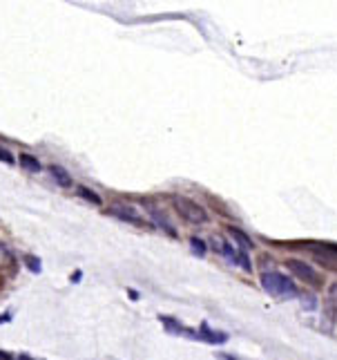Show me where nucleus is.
Listing matches in <instances>:
<instances>
[{"instance_id": "nucleus-12", "label": "nucleus", "mask_w": 337, "mask_h": 360, "mask_svg": "<svg viewBox=\"0 0 337 360\" xmlns=\"http://www.w3.org/2000/svg\"><path fill=\"white\" fill-rule=\"evenodd\" d=\"M237 264L241 266L243 271H248V273H250L252 271V262H250V257H248V251H237Z\"/></svg>"}, {"instance_id": "nucleus-18", "label": "nucleus", "mask_w": 337, "mask_h": 360, "mask_svg": "<svg viewBox=\"0 0 337 360\" xmlns=\"http://www.w3.org/2000/svg\"><path fill=\"white\" fill-rule=\"evenodd\" d=\"M221 360H239V358H234V356H228V354H221Z\"/></svg>"}, {"instance_id": "nucleus-14", "label": "nucleus", "mask_w": 337, "mask_h": 360, "mask_svg": "<svg viewBox=\"0 0 337 360\" xmlns=\"http://www.w3.org/2000/svg\"><path fill=\"white\" fill-rule=\"evenodd\" d=\"M152 217H154V221H157V224H159V226H161V228H163V230H168V233H170V235H176V230H174V228H172V226H170V224H168V219H166V217H163V215H159V213H157V211H154V213H152Z\"/></svg>"}, {"instance_id": "nucleus-1", "label": "nucleus", "mask_w": 337, "mask_h": 360, "mask_svg": "<svg viewBox=\"0 0 337 360\" xmlns=\"http://www.w3.org/2000/svg\"><path fill=\"white\" fill-rule=\"evenodd\" d=\"M261 287H264L266 293L270 295H279V297H295L297 295V287L281 273H275V271H268V273L261 275Z\"/></svg>"}, {"instance_id": "nucleus-7", "label": "nucleus", "mask_w": 337, "mask_h": 360, "mask_svg": "<svg viewBox=\"0 0 337 360\" xmlns=\"http://www.w3.org/2000/svg\"><path fill=\"white\" fill-rule=\"evenodd\" d=\"M50 172H52V177L58 181V186H63V188H69V186H72V177H69V172L65 170L63 166H50Z\"/></svg>"}, {"instance_id": "nucleus-5", "label": "nucleus", "mask_w": 337, "mask_h": 360, "mask_svg": "<svg viewBox=\"0 0 337 360\" xmlns=\"http://www.w3.org/2000/svg\"><path fill=\"white\" fill-rule=\"evenodd\" d=\"M288 269H290L292 273L297 275V278L306 280V282H317V275H315V271L310 269L306 262H301V260H288Z\"/></svg>"}, {"instance_id": "nucleus-20", "label": "nucleus", "mask_w": 337, "mask_h": 360, "mask_svg": "<svg viewBox=\"0 0 337 360\" xmlns=\"http://www.w3.org/2000/svg\"><path fill=\"white\" fill-rule=\"evenodd\" d=\"M0 360H9V356H7L5 351H0Z\"/></svg>"}, {"instance_id": "nucleus-2", "label": "nucleus", "mask_w": 337, "mask_h": 360, "mask_svg": "<svg viewBox=\"0 0 337 360\" xmlns=\"http://www.w3.org/2000/svg\"><path fill=\"white\" fill-rule=\"evenodd\" d=\"M174 206H176V211H179V215L183 217L185 221H190V224H206L208 221V213L203 211L199 204L190 202V199H176Z\"/></svg>"}, {"instance_id": "nucleus-19", "label": "nucleus", "mask_w": 337, "mask_h": 360, "mask_svg": "<svg viewBox=\"0 0 337 360\" xmlns=\"http://www.w3.org/2000/svg\"><path fill=\"white\" fill-rule=\"evenodd\" d=\"M78 280H81V271H76V273L72 275V282H78Z\"/></svg>"}, {"instance_id": "nucleus-13", "label": "nucleus", "mask_w": 337, "mask_h": 360, "mask_svg": "<svg viewBox=\"0 0 337 360\" xmlns=\"http://www.w3.org/2000/svg\"><path fill=\"white\" fill-rule=\"evenodd\" d=\"M190 248H192V253H194L197 257H203V255H206V244H203L199 237H192V239H190Z\"/></svg>"}, {"instance_id": "nucleus-17", "label": "nucleus", "mask_w": 337, "mask_h": 360, "mask_svg": "<svg viewBox=\"0 0 337 360\" xmlns=\"http://www.w3.org/2000/svg\"><path fill=\"white\" fill-rule=\"evenodd\" d=\"M0 161H5V163H14V157H11V152H9V150L0 148Z\"/></svg>"}, {"instance_id": "nucleus-6", "label": "nucleus", "mask_w": 337, "mask_h": 360, "mask_svg": "<svg viewBox=\"0 0 337 360\" xmlns=\"http://www.w3.org/2000/svg\"><path fill=\"white\" fill-rule=\"evenodd\" d=\"M212 246H215L217 251H219L221 255H224L228 262H232V264H237V251H234V248L230 246L228 242H224V239H219V237H217V239H212Z\"/></svg>"}, {"instance_id": "nucleus-15", "label": "nucleus", "mask_w": 337, "mask_h": 360, "mask_svg": "<svg viewBox=\"0 0 337 360\" xmlns=\"http://www.w3.org/2000/svg\"><path fill=\"white\" fill-rule=\"evenodd\" d=\"M301 304H304V309H308V311L317 309V300H315V295H304L301 297Z\"/></svg>"}, {"instance_id": "nucleus-16", "label": "nucleus", "mask_w": 337, "mask_h": 360, "mask_svg": "<svg viewBox=\"0 0 337 360\" xmlns=\"http://www.w3.org/2000/svg\"><path fill=\"white\" fill-rule=\"evenodd\" d=\"M25 262H27V266H29V271H32V273H41V262L36 260V257H25Z\"/></svg>"}, {"instance_id": "nucleus-9", "label": "nucleus", "mask_w": 337, "mask_h": 360, "mask_svg": "<svg viewBox=\"0 0 337 360\" xmlns=\"http://www.w3.org/2000/svg\"><path fill=\"white\" fill-rule=\"evenodd\" d=\"M20 166L27 168V170H32V172L41 170V161H38V159H34L32 154H23V157H20Z\"/></svg>"}, {"instance_id": "nucleus-3", "label": "nucleus", "mask_w": 337, "mask_h": 360, "mask_svg": "<svg viewBox=\"0 0 337 360\" xmlns=\"http://www.w3.org/2000/svg\"><path fill=\"white\" fill-rule=\"evenodd\" d=\"M185 333H190L192 338H197V340H203V342H210V345H224L225 340H228V336L221 331H215V329H210L206 322L199 327V331H188L185 329Z\"/></svg>"}, {"instance_id": "nucleus-11", "label": "nucleus", "mask_w": 337, "mask_h": 360, "mask_svg": "<svg viewBox=\"0 0 337 360\" xmlns=\"http://www.w3.org/2000/svg\"><path fill=\"white\" fill-rule=\"evenodd\" d=\"M76 190H78V195H81L83 199H87V202H92V204H101V197L94 193V190L87 188V186H78Z\"/></svg>"}, {"instance_id": "nucleus-8", "label": "nucleus", "mask_w": 337, "mask_h": 360, "mask_svg": "<svg viewBox=\"0 0 337 360\" xmlns=\"http://www.w3.org/2000/svg\"><path fill=\"white\" fill-rule=\"evenodd\" d=\"M228 230H230V235H232V237H234V239H237V244H239V246H241V248H243V251H248V248H252V239H250V237H248V235H246V233H243V230H239V228H234V226H230V228H228Z\"/></svg>"}, {"instance_id": "nucleus-10", "label": "nucleus", "mask_w": 337, "mask_h": 360, "mask_svg": "<svg viewBox=\"0 0 337 360\" xmlns=\"http://www.w3.org/2000/svg\"><path fill=\"white\" fill-rule=\"evenodd\" d=\"M161 322H163V327L168 329L170 333H185V327H181L176 320H172V318H166V315H161Z\"/></svg>"}, {"instance_id": "nucleus-4", "label": "nucleus", "mask_w": 337, "mask_h": 360, "mask_svg": "<svg viewBox=\"0 0 337 360\" xmlns=\"http://www.w3.org/2000/svg\"><path fill=\"white\" fill-rule=\"evenodd\" d=\"M110 215H114L121 221H130V224H139L141 221V215L136 213L134 206H130V204H112V206H110Z\"/></svg>"}]
</instances>
